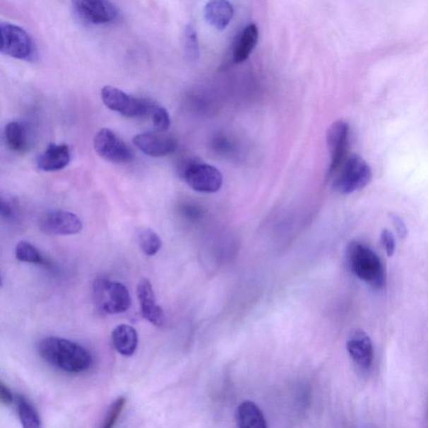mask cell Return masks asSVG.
<instances>
[{"instance_id": "6da1fadb", "label": "cell", "mask_w": 428, "mask_h": 428, "mask_svg": "<svg viewBox=\"0 0 428 428\" xmlns=\"http://www.w3.org/2000/svg\"><path fill=\"white\" fill-rule=\"evenodd\" d=\"M38 352L49 365L73 374L88 371L93 364V356L88 350L60 337L49 336L41 340Z\"/></svg>"}, {"instance_id": "7a4b0ae2", "label": "cell", "mask_w": 428, "mask_h": 428, "mask_svg": "<svg viewBox=\"0 0 428 428\" xmlns=\"http://www.w3.org/2000/svg\"><path fill=\"white\" fill-rule=\"evenodd\" d=\"M347 256L350 268L359 279L376 289H381L385 285L384 266L372 249L365 244L352 241L348 245Z\"/></svg>"}, {"instance_id": "3957f363", "label": "cell", "mask_w": 428, "mask_h": 428, "mask_svg": "<svg viewBox=\"0 0 428 428\" xmlns=\"http://www.w3.org/2000/svg\"><path fill=\"white\" fill-rule=\"evenodd\" d=\"M93 294L95 306L108 315L124 313L131 307L129 290L120 282L98 278L93 283Z\"/></svg>"}, {"instance_id": "277c9868", "label": "cell", "mask_w": 428, "mask_h": 428, "mask_svg": "<svg viewBox=\"0 0 428 428\" xmlns=\"http://www.w3.org/2000/svg\"><path fill=\"white\" fill-rule=\"evenodd\" d=\"M331 177L336 191L350 194L365 188L371 180L372 172L362 157L352 155Z\"/></svg>"}, {"instance_id": "5b68a950", "label": "cell", "mask_w": 428, "mask_h": 428, "mask_svg": "<svg viewBox=\"0 0 428 428\" xmlns=\"http://www.w3.org/2000/svg\"><path fill=\"white\" fill-rule=\"evenodd\" d=\"M101 95L107 107L129 118L150 117L156 105L148 100L133 97L111 85L104 86Z\"/></svg>"}, {"instance_id": "8992f818", "label": "cell", "mask_w": 428, "mask_h": 428, "mask_svg": "<svg viewBox=\"0 0 428 428\" xmlns=\"http://www.w3.org/2000/svg\"><path fill=\"white\" fill-rule=\"evenodd\" d=\"M1 52L8 57L26 61L35 60L37 49L30 35L21 27L2 22Z\"/></svg>"}, {"instance_id": "52a82bcc", "label": "cell", "mask_w": 428, "mask_h": 428, "mask_svg": "<svg viewBox=\"0 0 428 428\" xmlns=\"http://www.w3.org/2000/svg\"><path fill=\"white\" fill-rule=\"evenodd\" d=\"M180 175L191 189L197 192L213 194L222 185V176L215 167L198 161H189L181 167Z\"/></svg>"}, {"instance_id": "ba28073f", "label": "cell", "mask_w": 428, "mask_h": 428, "mask_svg": "<svg viewBox=\"0 0 428 428\" xmlns=\"http://www.w3.org/2000/svg\"><path fill=\"white\" fill-rule=\"evenodd\" d=\"M94 148L105 160L114 163H125L133 160L131 150L115 133L103 129L94 138Z\"/></svg>"}, {"instance_id": "9c48e42d", "label": "cell", "mask_w": 428, "mask_h": 428, "mask_svg": "<svg viewBox=\"0 0 428 428\" xmlns=\"http://www.w3.org/2000/svg\"><path fill=\"white\" fill-rule=\"evenodd\" d=\"M350 145V127L344 121H337L327 133V145L331 154L329 175L331 177L347 160Z\"/></svg>"}, {"instance_id": "30bf717a", "label": "cell", "mask_w": 428, "mask_h": 428, "mask_svg": "<svg viewBox=\"0 0 428 428\" xmlns=\"http://www.w3.org/2000/svg\"><path fill=\"white\" fill-rule=\"evenodd\" d=\"M82 226L81 218L76 214L63 210L44 213L39 221L40 231L49 235L76 234L80 233Z\"/></svg>"}, {"instance_id": "8fae6325", "label": "cell", "mask_w": 428, "mask_h": 428, "mask_svg": "<svg viewBox=\"0 0 428 428\" xmlns=\"http://www.w3.org/2000/svg\"><path fill=\"white\" fill-rule=\"evenodd\" d=\"M73 6L81 19L93 25L109 24L119 15L113 4L102 0H79L73 2Z\"/></svg>"}, {"instance_id": "7c38bea8", "label": "cell", "mask_w": 428, "mask_h": 428, "mask_svg": "<svg viewBox=\"0 0 428 428\" xmlns=\"http://www.w3.org/2000/svg\"><path fill=\"white\" fill-rule=\"evenodd\" d=\"M347 348L350 358L359 368L362 370L370 369L374 359V350L370 336L365 331L359 329L350 331Z\"/></svg>"}, {"instance_id": "4fadbf2b", "label": "cell", "mask_w": 428, "mask_h": 428, "mask_svg": "<svg viewBox=\"0 0 428 428\" xmlns=\"http://www.w3.org/2000/svg\"><path fill=\"white\" fill-rule=\"evenodd\" d=\"M133 143L140 151L153 157H165L176 152L177 143L170 136L154 133L136 135Z\"/></svg>"}, {"instance_id": "5bb4252c", "label": "cell", "mask_w": 428, "mask_h": 428, "mask_svg": "<svg viewBox=\"0 0 428 428\" xmlns=\"http://www.w3.org/2000/svg\"><path fill=\"white\" fill-rule=\"evenodd\" d=\"M136 295L143 318L154 326H163L165 323V314L162 308L157 304L153 285L149 280L143 279L139 281Z\"/></svg>"}, {"instance_id": "9a60e30c", "label": "cell", "mask_w": 428, "mask_h": 428, "mask_svg": "<svg viewBox=\"0 0 428 428\" xmlns=\"http://www.w3.org/2000/svg\"><path fill=\"white\" fill-rule=\"evenodd\" d=\"M71 159L69 145L51 144L37 158L39 170L44 172H57L64 170Z\"/></svg>"}, {"instance_id": "2e32d148", "label": "cell", "mask_w": 428, "mask_h": 428, "mask_svg": "<svg viewBox=\"0 0 428 428\" xmlns=\"http://www.w3.org/2000/svg\"><path fill=\"white\" fill-rule=\"evenodd\" d=\"M234 7L225 0L208 2L204 8V17L209 25L218 30H224L234 17Z\"/></svg>"}, {"instance_id": "e0dca14e", "label": "cell", "mask_w": 428, "mask_h": 428, "mask_svg": "<svg viewBox=\"0 0 428 428\" xmlns=\"http://www.w3.org/2000/svg\"><path fill=\"white\" fill-rule=\"evenodd\" d=\"M112 340L114 348L124 357L133 356L138 348V332L129 325L117 326L112 331Z\"/></svg>"}, {"instance_id": "ac0fdd59", "label": "cell", "mask_w": 428, "mask_h": 428, "mask_svg": "<svg viewBox=\"0 0 428 428\" xmlns=\"http://www.w3.org/2000/svg\"><path fill=\"white\" fill-rule=\"evenodd\" d=\"M258 40V28L255 24L246 26L239 36L234 49V60L236 63H242L252 54Z\"/></svg>"}, {"instance_id": "d6986e66", "label": "cell", "mask_w": 428, "mask_h": 428, "mask_svg": "<svg viewBox=\"0 0 428 428\" xmlns=\"http://www.w3.org/2000/svg\"><path fill=\"white\" fill-rule=\"evenodd\" d=\"M238 428H267L265 416L256 404L250 400L241 403L237 410Z\"/></svg>"}, {"instance_id": "ffe728a7", "label": "cell", "mask_w": 428, "mask_h": 428, "mask_svg": "<svg viewBox=\"0 0 428 428\" xmlns=\"http://www.w3.org/2000/svg\"><path fill=\"white\" fill-rule=\"evenodd\" d=\"M4 136L8 148L13 152H24L27 147L25 126L19 121H11L4 129Z\"/></svg>"}, {"instance_id": "44dd1931", "label": "cell", "mask_w": 428, "mask_h": 428, "mask_svg": "<svg viewBox=\"0 0 428 428\" xmlns=\"http://www.w3.org/2000/svg\"><path fill=\"white\" fill-rule=\"evenodd\" d=\"M18 413L22 428H41V422L37 410L24 397L16 400Z\"/></svg>"}, {"instance_id": "7402d4cb", "label": "cell", "mask_w": 428, "mask_h": 428, "mask_svg": "<svg viewBox=\"0 0 428 428\" xmlns=\"http://www.w3.org/2000/svg\"><path fill=\"white\" fill-rule=\"evenodd\" d=\"M136 239L140 246V249L148 256H154L157 254L162 247V240L155 232L152 230L141 229L136 235Z\"/></svg>"}, {"instance_id": "603a6c76", "label": "cell", "mask_w": 428, "mask_h": 428, "mask_svg": "<svg viewBox=\"0 0 428 428\" xmlns=\"http://www.w3.org/2000/svg\"><path fill=\"white\" fill-rule=\"evenodd\" d=\"M16 256L18 261L33 265L44 266L47 263L35 246L27 241L22 240L18 243L16 248Z\"/></svg>"}, {"instance_id": "cb8c5ba5", "label": "cell", "mask_w": 428, "mask_h": 428, "mask_svg": "<svg viewBox=\"0 0 428 428\" xmlns=\"http://www.w3.org/2000/svg\"><path fill=\"white\" fill-rule=\"evenodd\" d=\"M184 47L186 58L191 61H197L200 54L198 35L194 27L191 24L185 26Z\"/></svg>"}, {"instance_id": "d4e9b609", "label": "cell", "mask_w": 428, "mask_h": 428, "mask_svg": "<svg viewBox=\"0 0 428 428\" xmlns=\"http://www.w3.org/2000/svg\"><path fill=\"white\" fill-rule=\"evenodd\" d=\"M155 129L160 133L166 131L170 129L171 118L170 113L158 104L155 105L151 116Z\"/></svg>"}, {"instance_id": "484cf974", "label": "cell", "mask_w": 428, "mask_h": 428, "mask_svg": "<svg viewBox=\"0 0 428 428\" xmlns=\"http://www.w3.org/2000/svg\"><path fill=\"white\" fill-rule=\"evenodd\" d=\"M126 403V398L121 397L112 404L101 428H114L115 427L123 411V408L125 407Z\"/></svg>"}, {"instance_id": "4316f807", "label": "cell", "mask_w": 428, "mask_h": 428, "mask_svg": "<svg viewBox=\"0 0 428 428\" xmlns=\"http://www.w3.org/2000/svg\"><path fill=\"white\" fill-rule=\"evenodd\" d=\"M381 240L386 254L389 257H393L396 251V240L393 234L388 230H384L381 232Z\"/></svg>"}, {"instance_id": "83f0119b", "label": "cell", "mask_w": 428, "mask_h": 428, "mask_svg": "<svg viewBox=\"0 0 428 428\" xmlns=\"http://www.w3.org/2000/svg\"><path fill=\"white\" fill-rule=\"evenodd\" d=\"M390 218L395 227L396 231L400 239H406L408 236V229L405 222L397 214L391 213Z\"/></svg>"}, {"instance_id": "f1b7e54d", "label": "cell", "mask_w": 428, "mask_h": 428, "mask_svg": "<svg viewBox=\"0 0 428 428\" xmlns=\"http://www.w3.org/2000/svg\"><path fill=\"white\" fill-rule=\"evenodd\" d=\"M0 213L4 218H13L16 215L15 206H13V203L8 200L1 199V207H0Z\"/></svg>"}, {"instance_id": "f546056e", "label": "cell", "mask_w": 428, "mask_h": 428, "mask_svg": "<svg viewBox=\"0 0 428 428\" xmlns=\"http://www.w3.org/2000/svg\"><path fill=\"white\" fill-rule=\"evenodd\" d=\"M13 399L11 390L3 381L0 382V400H1V403L4 405H8L13 402Z\"/></svg>"}, {"instance_id": "4dcf8cb0", "label": "cell", "mask_w": 428, "mask_h": 428, "mask_svg": "<svg viewBox=\"0 0 428 428\" xmlns=\"http://www.w3.org/2000/svg\"><path fill=\"white\" fill-rule=\"evenodd\" d=\"M426 416H427V426H428V406H427V408Z\"/></svg>"}]
</instances>
